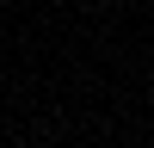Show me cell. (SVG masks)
Segmentation results:
<instances>
[]
</instances>
